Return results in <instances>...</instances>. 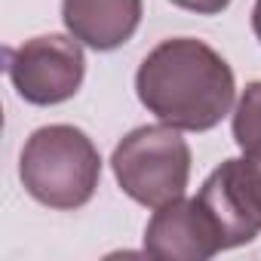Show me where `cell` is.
<instances>
[{
	"instance_id": "10",
	"label": "cell",
	"mask_w": 261,
	"mask_h": 261,
	"mask_svg": "<svg viewBox=\"0 0 261 261\" xmlns=\"http://www.w3.org/2000/svg\"><path fill=\"white\" fill-rule=\"evenodd\" d=\"M249 172H252V185H255V194H258V203H261V160H249Z\"/></svg>"
},
{
	"instance_id": "9",
	"label": "cell",
	"mask_w": 261,
	"mask_h": 261,
	"mask_svg": "<svg viewBox=\"0 0 261 261\" xmlns=\"http://www.w3.org/2000/svg\"><path fill=\"white\" fill-rule=\"evenodd\" d=\"M178 10L197 13V16H218L230 7V0H172Z\"/></svg>"
},
{
	"instance_id": "11",
	"label": "cell",
	"mask_w": 261,
	"mask_h": 261,
	"mask_svg": "<svg viewBox=\"0 0 261 261\" xmlns=\"http://www.w3.org/2000/svg\"><path fill=\"white\" fill-rule=\"evenodd\" d=\"M252 31L261 43V0H255V7H252Z\"/></svg>"
},
{
	"instance_id": "8",
	"label": "cell",
	"mask_w": 261,
	"mask_h": 261,
	"mask_svg": "<svg viewBox=\"0 0 261 261\" xmlns=\"http://www.w3.org/2000/svg\"><path fill=\"white\" fill-rule=\"evenodd\" d=\"M233 142L249 160H261V80L249 83L233 108Z\"/></svg>"
},
{
	"instance_id": "3",
	"label": "cell",
	"mask_w": 261,
	"mask_h": 261,
	"mask_svg": "<svg viewBox=\"0 0 261 261\" xmlns=\"http://www.w3.org/2000/svg\"><path fill=\"white\" fill-rule=\"evenodd\" d=\"M120 191L139 206L160 209L185 197L191 181V145L175 126H139L126 133L111 154Z\"/></svg>"
},
{
	"instance_id": "5",
	"label": "cell",
	"mask_w": 261,
	"mask_h": 261,
	"mask_svg": "<svg viewBox=\"0 0 261 261\" xmlns=\"http://www.w3.org/2000/svg\"><path fill=\"white\" fill-rule=\"evenodd\" d=\"M197 200L209 212L224 249L246 246L261 233V203L246 157L224 160L221 166H215L203 181Z\"/></svg>"
},
{
	"instance_id": "1",
	"label": "cell",
	"mask_w": 261,
	"mask_h": 261,
	"mask_svg": "<svg viewBox=\"0 0 261 261\" xmlns=\"http://www.w3.org/2000/svg\"><path fill=\"white\" fill-rule=\"evenodd\" d=\"M139 101L160 123L209 133L233 108L237 80L230 65L197 37H169L157 43L136 71Z\"/></svg>"
},
{
	"instance_id": "6",
	"label": "cell",
	"mask_w": 261,
	"mask_h": 261,
	"mask_svg": "<svg viewBox=\"0 0 261 261\" xmlns=\"http://www.w3.org/2000/svg\"><path fill=\"white\" fill-rule=\"evenodd\" d=\"M145 252L166 261H206L224 252V246L203 203L197 197H178L151 215L145 227Z\"/></svg>"
},
{
	"instance_id": "4",
	"label": "cell",
	"mask_w": 261,
	"mask_h": 261,
	"mask_svg": "<svg viewBox=\"0 0 261 261\" xmlns=\"http://www.w3.org/2000/svg\"><path fill=\"white\" fill-rule=\"evenodd\" d=\"M7 74L19 98L49 108L77 95L86 77V56L74 37L40 34L16 49H7Z\"/></svg>"
},
{
	"instance_id": "2",
	"label": "cell",
	"mask_w": 261,
	"mask_h": 261,
	"mask_svg": "<svg viewBox=\"0 0 261 261\" xmlns=\"http://www.w3.org/2000/svg\"><path fill=\"white\" fill-rule=\"evenodd\" d=\"M19 178L37 203L71 212L92 200L101 181V154L77 126H40L22 148Z\"/></svg>"
},
{
	"instance_id": "7",
	"label": "cell",
	"mask_w": 261,
	"mask_h": 261,
	"mask_svg": "<svg viewBox=\"0 0 261 261\" xmlns=\"http://www.w3.org/2000/svg\"><path fill=\"white\" fill-rule=\"evenodd\" d=\"M142 0H62V22L74 40L95 53L120 49L142 25Z\"/></svg>"
}]
</instances>
